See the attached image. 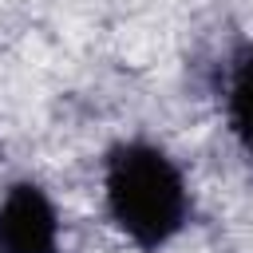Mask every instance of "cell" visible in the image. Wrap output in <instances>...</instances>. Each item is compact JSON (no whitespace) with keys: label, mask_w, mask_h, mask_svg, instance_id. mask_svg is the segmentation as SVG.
Segmentation results:
<instances>
[{"label":"cell","mask_w":253,"mask_h":253,"mask_svg":"<svg viewBox=\"0 0 253 253\" xmlns=\"http://www.w3.org/2000/svg\"><path fill=\"white\" fill-rule=\"evenodd\" d=\"M103 202L111 225L142 253L166 249L190 221V186L182 166L146 138H126L107 150Z\"/></svg>","instance_id":"obj_1"},{"label":"cell","mask_w":253,"mask_h":253,"mask_svg":"<svg viewBox=\"0 0 253 253\" xmlns=\"http://www.w3.org/2000/svg\"><path fill=\"white\" fill-rule=\"evenodd\" d=\"M0 253H59V213L40 182H12L0 198Z\"/></svg>","instance_id":"obj_2"},{"label":"cell","mask_w":253,"mask_h":253,"mask_svg":"<svg viewBox=\"0 0 253 253\" xmlns=\"http://www.w3.org/2000/svg\"><path fill=\"white\" fill-rule=\"evenodd\" d=\"M225 123L245 162L253 166V40H245L225 67Z\"/></svg>","instance_id":"obj_3"}]
</instances>
